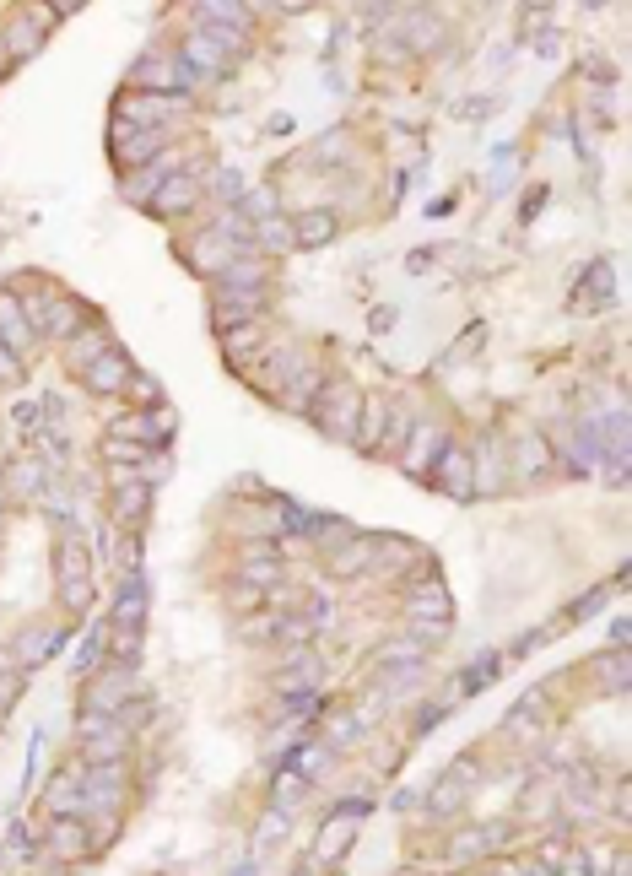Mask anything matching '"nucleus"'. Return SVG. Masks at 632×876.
Returning <instances> with one entry per match:
<instances>
[{
    "mask_svg": "<svg viewBox=\"0 0 632 876\" xmlns=\"http://www.w3.org/2000/svg\"><path fill=\"white\" fill-rule=\"evenodd\" d=\"M406 438H411V411H406V401H395V406L384 411V433H379V449H384V455H395V449L406 444Z\"/></svg>",
    "mask_w": 632,
    "mask_h": 876,
    "instance_id": "25",
    "label": "nucleus"
},
{
    "mask_svg": "<svg viewBox=\"0 0 632 876\" xmlns=\"http://www.w3.org/2000/svg\"><path fill=\"white\" fill-rule=\"evenodd\" d=\"M184 60H190L195 71H206V76H217L222 65H227V60H222V49L211 44L206 33H190V38H184Z\"/></svg>",
    "mask_w": 632,
    "mask_h": 876,
    "instance_id": "23",
    "label": "nucleus"
},
{
    "mask_svg": "<svg viewBox=\"0 0 632 876\" xmlns=\"http://www.w3.org/2000/svg\"><path fill=\"white\" fill-rule=\"evenodd\" d=\"M373 552H379V541H373V536H352V541H341V547L330 552V574H335V579L362 574V568L373 563Z\"/></svg>",
    "mask_w": 632,
    "mask_h": 876,
    "instance_id": "14",
    "label": "nucleus"
},
{
    "mask_svg": "<svg viewBox=\"0 0 632 876\" xmlns=\"http://www.w3.org/2000/svg\"><path fill=\"white\" fill-rule=\"evenodd\" d=\"M325 730H330V741H352L357 736V720H352V714H341V720H330Z\"/></svg>",
    "mask_w": 632,
    "mask_h": 876,
    "instance_id": "38",
    "label": "nucleus"
},
{
    "mask_svg": "<svg viewBox=\"0 0 632 876\" xmlns=\"http://www.w3.org/2000/svg\"><path fill=\"white\" fill-rule=\"evenodd\" d=\"M411 44H416V49L438 44V22H411Z\"/></svg>",
    "mask_w": 632,
    "mask_h": 876,
    "instance_id": "37",
    "label": "nucleus"
},
{
    "mask_svg": "<svg viewBox=\"0 0 632 876\" xmlns=\"http://www.w3.org/2000/svg\"><path fill=\"white\" fill-rule=\"evenodd\" d=\"M227 601H233V606H254V601H260V590H254V584H238V590L227 595Z\"/></svg>",
    "mask_w": 632,
    "mask_h": 876,
    "instance_id": "41",
    "label": "nucleus"
},
{
    "mask_svg": "<svg viewBox=\"0 0 632 876\" xmlns=\"http://www.w3.org/2000/svg\"><path fill=\"white\" fill-rule=\"evenodd\" d=\"M103 352H109V330H103V325L76 330V336H71V347H65V357H71V368H76V374H82L87 363H98Z\"/></svg>",
    "mask_w": 632,
    "mask_h": 876,
    "instance_id": "17",
    "label": "nucleus"
},
{
    "mask_svg": "<svg viewBox=\"0 0 632 876\" xmlns=\"http://www.w3.org/2000/svg\"><path fill=\"white\" fill-rule=\"evenodd\" d=\"M44 876H60V871H44Z\"/></svg>",
    "mask_w": 632,
    "mask_h": 876,
    "instance_id": "43",
    "label": "nucleus"
},
{
    "mask_svg": "<svg viewBox=\"0 0 632 876\" xmlns=\"http://www.w3.org/2000/svg\"><path fill=\"white\" fill-rule=\"evenodd\" d=\"M411 617H427V622H449V590L438 579H427L422 590L411 595Z\"/></svg>",
    "mask_w": 632,
    "mask_h": 876,
    "instance_id": "18",
    "label": "nucleus"
},
{
    "mask_svg": "<svg viewBox=\"0 0 632 876\" xmlns=\"http://www.w3.org/2000/svg\"><path fill=\"white\" fill-rule=\"evenodd\" d=\"M292 233H298V244H303V249L325 244V238L335 233V211H303V217L292 222Z\"/></svg>",
    "mask_w": 632,
    "mask_h": 876,
    "instance_id": "24",
    "label": "nucleus"
},
{
    "mask_svg": "<svg viewBox=\"0 0 632 876\" xmlns=\"http://www.w3.org/2000/svg\"><path fill=\"white\" fill-rule=\"evenodd\" d=\"M11 482H17L22 493H38V466H17L11 471Z\"/></svg>",
    "mask_w": 632,
    "mask_h": 876,
    "instance_id": "39",
    "label": "nucleus"
},
{
    "mask_svg": "<svg viewBox=\"0 0 632 876\" xmlns=\"http://www.w3.org/2000/svg\"><path fill=\"white\" fill-rule=\"evenodd\" d=\"M49 812H60V817H71V812H87V795H82V768H65V774L49 779Z\"/></svg>",
    "mask_w": 632,
    "mask_h": 876,
    "instance_id": "13",
    "label": "nucleus"
},
{
    "mask_svg": "<svg viewBox=\"0 0 632 876\" xmlns=\"http://www.w3.org/2000/svg\"><path fill=\"white\" fill-rule=\"evenodd\" d=\"M384 401H362V411H357V438H352V444H362V449H368V444H379V433H384Z\"/></svg>",
    "mask_w": 632,
    "mask_h": 876,
    "instance_id": "29",
    "label": "nucleus"
},
{
    "mask_svg": "<svg viewBox=\"0 0 632 876\" xmlns=\"http://www.w3.org/2000/svg\"><path fill=\"white\" fill-rule=\"evenodd\" d=\"M600 666V682L605 687H627V655L616 649V655H605V660H595Z\"/></svg>",
    "mask_w": 632,
    "mask_h": 876,
    "instance_id": "34",
    "label": "nucleus"
},
{
    "mask_svg": "<svg viewBox=\"0 0 632 876\" xmlns=\"http://www.w3.org/2000/svg\"><path fill=\"white\" fill-rule=\"evenodd\" d=\"M136 82L141 87H179L184 71L173 60H146V65H136Z\"/></svg>",
    "mask_w": 632,
    "mask_h": 876,
    "instance_id": "31",
    "label": "nucleus"
},
{
    "mask_svg": "<svg viewBox=\"0 0 632 876\" xmlns=\"http://www.w3.org/2000/svg\"><path fill=\"white\" fill-rule=\"evenodd\" d=\"M514 460H519L514 471L524 476V482H530V476H541V471L551 466V449H546V444H541V438H535V433H524V438H519V455H514Z\"/></svg>",
    "mask_w": 632,
    "mask_h": 876,
    "instance_id": "26",
    "label": "nucleus"
},
{
    "mask_svg": "<svg viewBox=\"0 0 632 876\" xmlns=\"http://www.w3.org/2000/svg\"><path fill=\"white\" fill-rule=\"evenodd\" d=\"M443 444H449V438H443V428H438V422H422V428H416L411 433V455L406 460H400V466H406L411 476H422V471H433L438 466V455H443Z\"/></svg>",
    "mask_w": 632,
    "mask_h": 876,
    "instance_id": "9",
    "label": "nucleus"
},
{
    "mask_svg": "<svg viewBox=\"0 0 632 876\" xmlns=\"http://www.w3.org/2000/svg\"><path fill=\"white\" fill-rule=\"evenodd\" d=\"M55 568H60V601L71 606V612H82V606L92 601V557H87L82 541H76V530L60 541Z\"/></svg>",
    "mask_w": 632,
    "mask_h": 876,
    "instance_id": "2",
    "label": "nucleus"
},
{
    "mask_svg": "<svg viewBox=\"0 0 632 876\" xmlns=\"http://www.w3.org/2000/svg\"><path fill=\"white\" fill-rule=\"evenodd\" d=\"M244 639H276V617H254V622H244Z\"/></svg>",
    "mask_w": 632,
    "mask_h": 876,
    "instance_id": "36",
    "label": "nucleus"
},
{
    "mask_svg": "<svg viewBox=\"0 0 632 876\" xmlns=\"http://www.w3.org/2000/svg\"><path fill=\"white\" fill-rule=\"evenodd\" d=\"M433 476H438V487L449 498H470V493H476V476H470V449L465 444H443Z\"/></svg>",
    "mask_w": 632,
    "mask_h": 876,
    "instance_id": "6",
    "label": "nucleus"
},
{
    "mask_svg": "<svg viewBox=\"0 0 632 876\" xmlns=\"http://www.w3.org/2000/svg\"><path fill=\"white\" fill-rule=\"evenodd\" d=\"M87 714H119V703H136V666H103V671H92L87 676Z\"/></svg>",
    "mask_w": 632,
    "mask_h": 876,
    "instance_id": "3",
    "label": "nucleus"
},
{
    "mask_svg": "<svg viewBox=\"0 0 632 876\" xmlns=\"http://www.w3.org/2000/svg\"><path fill=\"white\" fill-rule=\"evenodd\" d=\"M357 817H362L357 806H341V812H335V817L325 822V828H319V844H314V866H335V860H341L346 849H352Z\"/></svg>",
    "mask_w": 632,
    "mask_h": 876,
    "instance_id": "5",
    "label": "nucleus"
},
{
    "mask_svg": "<svg viewBox=\"0 0 632 876\" xmlns=\"http://www.w3.org/2000/svg\"><path fill=\"white\" fill-rule=\"evenodd\" d=\"M49 849H55L60 860H76V855H87V849H92V833H87V822H76V817H55V828H49Z\"/></svg>",
    "mask_w": 632,
    "mask_h": 876,
    "instance_id": "15",
    "label": "nucleus"
},
{
    "mask_svg": "<svg viewBox=\"0 0 632 876\" xmlns=\"http://www.w3.org/2000/svg\"><path fill=\"white\" fill-rule=\"evenodd\" d=\"M55 644H60V628H38V633L28 628L17 644H11V655H17V660H28V666H38V660H49V655H55Z\"/></svg>",
    "mask_w": 632,
    "mask_h": 876,
    "instance_id": "19",
    "label": "nucleus"
},
{
    "mask_svg": "<svg viewBox=\"0 0 632 876\" xmlns=\"http://www.w3.org/2000/svg\"><path fill=\"white\" fill-rule=\"evenodd\" d=\"M76 736H82V747H87V763H119L125 747H130V725L119 720V714H82Z\"/></svg>",
    "mask_w": 632,
    "mask_h": 876,
    "instance_id": "4",
    "label": "nucleus"
},
{
    "mask_svg": "<svg viewBox=\"0 0 632 876\" xmlns=\"http://www.w3.org/2000/svg\"><path fill=\"white\" fill-rule=\"evenodd\" d=\"M319 390H325V374H319L314 363H303L298 374H292V384H287V406H292V411H308Z\"/></svg>",
    "mask_w": 632,
    "mask_h": 876,
    "instance_id": "21",
    "label": "nucleus"
},
{
    "mask_svg": "<svg viewBox=\"0 0 632 876\" xmlns=\"http://www.w3.org/2000/svg\"><path fill=\"white\" fill-rule=\"evenodd\" d=\"M303 876H308V871H303Z\"/></svg>",
    "mask_w": 632,
    "mask_h": 876,
    "instance_id": "44",
    "label": "nucleus"
},
{
    "mask_svg": "<svg viewBox=\"0 0 632 876\" xmlns=\"http://www.w3.org/2000/svg\"><path fill=\"white\" fill-rule=\"evenodd\" d=\"M82 384H87V390L92 395H119V390H125V384H130V363H125V352H103L98 357V363H87L82 368Z\"/></svg>",
    "mask_w": 632,
    "mask_h": 876,
    "instance_id": "7",
    "label": "nucleus"
},
{
    "mask_svg": "<svg viewBox=\"0 0 632 876\" xmlns=\"http://www.w3.org/2000/svg\"><path fill=\"white\" fill-rule=\"evenodd\" d=\"M146 509H152V487L146 482H114V520L125 530H141Z\"/></svg>",
    "mask_w": 632,
    "mask_h": 876,
    "instance_id": "10",
    "label": "nucleus"
},
{
    "mask_svg": "<svg viewBox=\"0 0 632 876\" xmlns=\"http://www.w3.org/2000/svg\"><path fill=\"white\" fill-rule=\"evenodd\" d=\"M325 758H330L325 747H303V758H298V774H303V779H314L319 768H325Z\"/></svg>",
    "mask_w": 632,
    "mask_h": 876,
    "instance_id": "35",
    "label": "nucleus"
},
{
    "mask_svg": "<svg viewBox=\"0 0 632 876\" xmlns=\"http://www.w3.org/2000/svg\"><path fill=\"white\" fill-rule=\"evenodd\" d=\"M422 655H427V649L416 644V639H389L379 649V671H411V666H422Z\"/></svg>",
    "mask_w": 632,
    "mask_h": 876,
    "instance_id": "22",
    "label": "nucleus"
},
{
    "mask_svg": "<svg viewBox=\"0 0 632 876\" xmlns=\"http://www.w3.org/2000/svg\"><path fill=\"white\" fill-rule=\"evenodd\" d=\"M0 49H6L11 60H22L28 49H38V22H33V17H17V22L6 28V44H0Z\"/></svg>",
    "mask_w": 632,
    "mask_h": 876,
    "instance_id": "30",
    "label": "nucleus"
},
{
    "mask_svg": "<svg viewBox=\"0 0 632 876\" xmlns=\"http://www.w3.org/2000/svg\"><path fill=\"white\" fill-rule=\"evenodd\" d=\"M195 201H200V179L195 174H173L163 184V195H157V211H163V217H179V211H190Z\"/></svg>",
    "mask_w": 632,
    "mask_h": 876,
    "instance_id": "16",
    "label": "nucleus"
},
{
    "mask_svg": "<svg viewBox=\"0 0 632 876\" xmlns=\"http://www.w3.org/2000/svg\"><path fill=\"white\" fill-rule=\"evenodd\" d=\"M303 790H308V779L298 774V768H292V774H281V779H276V812H281V817L298 812V806H303Z\"/></svg>",
    "mask_w": 632,
    "mask_h": 876,
    "instance_id": "32",
    "label": "nucleus"
},
{
    "mask_svg": "<svg viewBox=\"0 0 632 876\" xmlns=\"http://www.w3.org/2000/svg\"><path fill=\"white\" fill-rule=\"evenodd\" d=\"M17 374H22V368H17V357H11L6 347H0V384H11Z\"/></svg>",
    "mask_w": 632,
    "mask_h": 876,
    "instance_id": "40",
    "label": "nucleus"
},
{
    "mask_svg": "<svg viewBox=\"0 0 632 876\" xmlns=\"http://www.w3.org/2000/svg\"><path fill=\"white\" fill-rule=\"evenodd\" d=\"M141 622H146V584H141V574H125V579H119V595H114V617H109V628H130V633H141Z\"/></svg>",
    "mask_w": 632,
    "mask_h": 876,
    "instance_id": "8",
    "label": "nucleus"
},
{
    "mask_svg": "<svg viewBox=\"0 0 632 876\" xmlns=\"http://www.w3.org/2000/svg\"><path fill=\"white\" fill-rule=\"evenodd\" d=\"M314 422H319V433L325 438H346L352 444L357 438V411H362V395H357V384L352 379H335V384H325V390L314 395Z\"/></svg>",
    "mask_w": 632,
    "mask_h": 876,
    "instance_id": "1",
    "label": "nucleus"
},
{
    "mask_svg": "<svg viewBox=\"0 0 632 876\" xmlns=\"http://www.w3.org/2000/svg\"><path fill=\"white\" fill-rule=\"evenodd\" d=\"M0 71H6V49H0Z\"/></svg>",
    "mask_w": 632,
    "mask_h": 876,
    "instance_id": "42",
    "label": "nucleus"
},
{
    "mask_svg": "<svg viewBox=\"0 0 632 876\" xmlns=\"http://www.w3.org/2000/svg\"><path fill=\"white\" fill-rule=\"evenodd\" d=\"M254 341H260V330H254V325H227V330H222V347L233 352V357L254 352Z\"/></svg>",
    "mask_w": 632,
    "mask_h": 876,
    "instance_id": "33",
    "label": "nucleus"
},
{
    "mask_svg": "<svg viewBox=\"0 0 632 876\" xmlns=\"http://www.w3.org/2000/svg\"><path fill=\"white\" fill-rule=\"evenodd\" d=\"M157 141H163L157 130H136V125H125V119L114 125V152H119V163H125V168L146 163V157L157 152Z\"/></svg>",
    "mask_w": 632,
    "mask_h": 876,
    "instance_id": "12",
    "label": "nucleus"
},
{
    "mask_svg": "<svg viewBox=\"0 0 632 876\" xmlns=\"http://www.w3.org/2000/svg\"><path fill=\"white\" fill-rule=\"evenodd\" d=\"M0 347H6L11 357L33 347V325L22 320V303L11 298V292H0Z\"/></svg>",
    "mask_w": 632,
    "mask_h": 876,
    "instance_id": "11",
    "label": "nucleus"
},
{
    "mask_svg": "<svg viewBox=\"0 0 632 876\" xmlns=\"http://www.w3.org/2000/svg\"><path fill=\"white\" fill-rule=\"evenodd\" d=\"M319 682V660L314 655H298V660H292V671H281V693H308V687H314Z\"/></svg>",
    "mask_w": 632,
    "mask_h": 876,
    "instance_id": "28",
    "label": "nucleus"
},
{
    "mask_svg": "<svg viewBox=\"0 0 632 876\" xmlns=\"http://www.w3.org/2000/svg\"><path fill=\"white\" fill-rule=\"evenodd\" d=\"M470 779H476V768H465V763H460V768H454V774H449V779H443V785L433 790V817H449V812H454V806H460V801H465V785H470Z\"/></svg>",
    "mask_w": 632,
    "mask_h": 876,
    "instance_id": "20",
    "label": "nucleus"
},
{
    "mask_svg": "<svg viewBox=\"0 0 632 876\" xmlns=\"http://www.w3.org/2000/svg\"><path fill=\"white\" fill-rule=\"evenodd\" d=\"M503 844V828H476V833H460V844L449 849L454 860H476V855H487V849Z\"/></svg>",
    "mask_w": 632,
    "mask_h": 876,
    "instance_id": "27",
    "label": "nucleus"
}]
</instances>
